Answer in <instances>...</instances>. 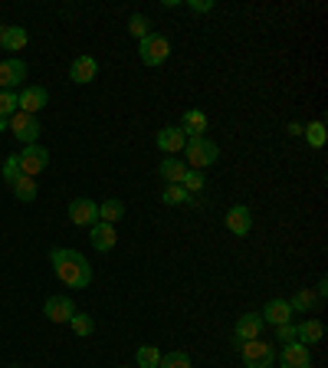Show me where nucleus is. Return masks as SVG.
Masks as SVG:
<instances>
[{"mask_svg": "<svg viewBox=\"0 0 328 368\" xmlns=\"http://www.w3.org/2000/svg\"><path fill=\"white\" fill-rule=\"evenodd\" d=\"M49 263H53L59 280H63L66 286H73V290H83V286L92 283V263H89L83 254H75V250L56 247V250L49 254Z\"/></svg>", "mask_w": 328, "mask_h": 368, "instance_id": "nucleus-1", "label": "nucleus"}, {"mask_svg": "<svg viewBox=\"0 0 328 368\" xmlns=\"http://www.w3.org/2000/svg\"><path fill=\"white\" fill-rule=\"evenodd\" d=\"M184 165H188L190 171H207L210 165H217V158H220V148H217L210 138H188V145H184Z\"/></svg>", "mask_w": 328, "mask_h": 368, "instance_id": "nucleus-2", "label": "nucleus"}, {"mask_svg": "<svg viewBox=\"0 0 328 368\" xmlns=\"http://www.w3.org/2000/svg\"><path fill=\"white\" fill-rule=\"evenodd\" d=\"M138 57L145 66H161L171 57V40L161 33H148L145 40H138Z\"/></svg>", "mask_w": 328, "mask_h": 368, "instance_id": "nucleus-3", "label": "nucleus"}, {"mask_svg": "<svg viewBox=\"0 0 328 368\" xmlns=\"http://www.w3.org/2000/svg\"><path fill=\"white\" fill-rule=\"evenodd\" d=\"M7 129L17 135L23 145H37L40 132H43V125H40L37 115H27V112H20V109L10 115V125H7Z\"/></svg>", "mask_w": 328, "mask_h": 368, "instance_id": "nucleus-4", "label": "nucleus"}, {"mask_svg": "<svg viewBox=\"0 0 328 368\" xmlns=\"http://www.w3.org/2000/svg\"><path fill=\"white\" fill-rule=\"evenodd\" d=\"M262 329H266V322H262V316H256V312H246V316H240L233 326V349H243V342H253L262 336Z\"/></svg>", "mask_w": 328, "mask_h": 368, "instance_id": "nucleus-5", "label": "nucleus"}, {"mask_svg": "<svg viewBox=\"0 0 328 368\" xmlns=\"http://www.w3.org/2000/svg\"><path fill=\"white\" fill-rule=\"evenodd\" d=\"M240 355H243L246 368H269L272 362H276V349H272L269 342H262V339L243 342V349H240Z\"/></svg>", "mask_w": 328, "mask_h": 368, "instance_id": "nucleus-6", "label": "nucleus"}, {"mask_svg": "<svg viewBox=\"0 0 328 368\" xmlns=\"http://www.w3.org/2000/svg\"><path fill=\"white\" fill-rule=\"evenodd\" d=\"M20 158V174H27V178H37L40 171H47L49 165V151L43 145H27V148L17 155Z\"/></svg>", "mask_w": 328, "mask_h": 368, "instance_id": "nucleus-7", "label": "nucleus"}, {"mask_svg": "<svg viewBox=\"0 0 328 368\" xmlns=\"http://www.w3.org/2000/svg\"><path fill=\"white\" fill-rule=\"evenodd\" d=\"M23 79H27V63L23 59L10 57L0 63V93H13Z\"/></svg>", "mask_w": 328, "mask_h": 368, "instance_id": "nucleus-8", "label": "nucleus"}, {"mask_svg": "<svg viewBox=\"0 0 328 368\" xmlns=\"http://www.w3.org/2000/svg\"><path fill=\"white\" fill-rule=\"evenodd\" d=\"M17 102H20V112L37 115L40 109H47L49 93L43 89V85H27V89H20V93H17Z\"/></svg>", "mask_w": 328, "mask_h": 368, "instance_id": "nucleus-9", "label": "nucleus"}, {"mask_svg": "<svg viewBox=\"0 0 328 368\" xmlns=\"http://www.w3.org/2000/svg\"><path fill=\"white\" fill-rule=\"evenodd\" d=\"M69 220H73L75 227H92L95 220H99V204L89 198H75L73 204H69Z\"/></svg>", "mask_w": 328, "mask_h": 368, "instance_id": "nucleus-10", "label": "nucleus"}, {"mask_svg": "<svg viewBox=\"0 0 328 368\" xmlns=\"http://www.w3.org/2000/svg\"><path fill=\"white\" fill-rule=\"evenodd\" d=\"M224 224L230 227V234L246 237V234H250V230H253V210L246 208V204H236V208H230V210H226Z\"/></svg>", "mask_w": 328, "mask_h": 368, "instance_id": "nucleus-11", "label": "nucleus"}, {"mask_svg": "<svg viewBox=\"0 0 328 368\" xmlns=\"http://www.w3.org/2000/svg\"><path fill=\"white\" fill-rule=\"evenodd\" d=\"M95 76H99V63H95V57H89V53H83V57L73 59V66H69V79L79 85L92 83Z\"/></svg>", "mask_w": 328, "mask_h": 368, "instance_id": "nucleus-12", "label": "nucleus"}, {"mask_svg": "<svg viewBox=\"0 0 328 368\" xmlns=\"http://www.w3.org/2000/svg\"><path fill=\"white\" fill-rule=\"evenodd\" d=\"M282 368H312L309 345H302V342H286V345H282Z\"/></svg>", "mask_w": 328, "mask_h": 368, "instance_id": "nucleus-13", "label": "nucleus"}, {"mask_svg": "<svg viewBox=\"0 0 328 368\" xmlns=\"http://www.w3.org/2000/svg\"><path fill=\"white\" fill-rule=\"evenodd\" d=\"M188 145V135L181 132V125H168V129H161L158 132V148L164 155H181Z\"/></svg>", "mask_w": 328, "mask_h": 368, "instance_id": "nucleus-14", "label": "nucleus"}, {"mask_svg": "<svg viewBox=\"0 0 328 368\" xmlns=\"http://www.w3.org/2000/svg\"><path fill=\"white\" fill-rule=\"evenodd\" d=\"M115 240H119V237H115V227H112V224H102V220H95V224L89 227V244H92L99 254H109V250L115 247Z\"/></svg>", "mask_w": 328, "mask_h": 368, "instance_id": "nucleus-15", "label": "nucleus"}, {"mask_svg": "<svg viewBox=\"0 0 328 368\" xmlns=\"http://www.w3.org/2000/svg\"><path fill=\"white\" fill-rule=\"evenodd\" d=\"M43 312H47L49 322H69L75 316V306L69 296H49L47 306H43Z\"/></svg>", "mask_w": 328, "mask_h": 368, "instance_id": "nucleus-16", "label": "nucleus"}, {"mask_svg": "<svg viewBox=\"0 0 328 368\" xmlns=\"http://www.w3.org/2000/svg\"><path fill=\"white\" fill-rule=\"evenodd\" d=\"M266 326H282V322H292V309H289V299H269L266 309L260 312Z\"/></svg>", "mask_w": 328, "mask_h": 368, "instance_id": "nucleus-17", "label": "nucleus"}, {"mask_svg": "<svg viewBox=\"0 0 328 368\" xmlns=\"http://www.w3.org/2000/svg\"><path fill=\"white\" fill-rule=\"evenodd\" d=\"M181 132L188 135V138H204L207 115L200 112V109H188V112H184V122H181Z\"/></svg>", "mask_w": 328, "mask_h": 368, "instance_id": "nucleus-18", "label": "nucleus"}, {"mask_svg": "<svg viewBox=\"0 0 328 368\" xmlns=\"http://www.w3.org/2000/svg\"><path fill=\"white\" fill-rule=\"evenodd\" d=\"M322 336H325V326L319 319H305L296 326V342H302V345H315V342H322Z\"/></svg>", "mask_w": 328, "mask_h": 368, "instance_id": "nucleus-19", "label": "nucleus"}, {"mask_svg": "<svg viewBox=\"0 0 328 368\" xmlns=\"http://www.w3.org/2000/svg\"><path fill=\"white\" fill-rule=\"evenodd\" d=\"M30 43V33L23 27H4V37H0V47L7 53H20V49Z\"/></svg>", "mask_w": 328, "mask_h": 368, "instance_id": "nucleus-20", "label": "nucleus"}, {"mask_svg": "<svg viewBox=\"0 0 328 368\" xmlns=\"http://www.w3.org/2000/svg\"><path fill=\"white\" fill-rule=\"evenodd\" d=\"M188 171L190 168L184 165V158H164V161H161V168H158V174L168 181V184H181Z\"/></svg>", "mask_w": 328, "mask_h": 368, "instance_id": "nucleus-21", "label": "nucleus"}, {"mask_svg": "<svg viewBox=\"0 0 328 368\" xmlns=\"http://www.w3.org/2000/svg\"><path fill=\"white\" fill-rule=\"evenodd\" d=\"M161 201L171 204V208H174V204H190V208H197V198H194V194H188L181 184H168V188L161 191Z\"/></svg>", "mask_w": 328, "mask_h": 368, "instance_id": "nucleus-22", "label": "nucleus"}, {"mask_svg": "<svg viewBox=\"0 0 328 368\" xmlns=\"http://www.w3.org/2000/svg\"><path fill=\"white\" fill-rule=\"evenodd\" d=\"M10 188H13V198L23 201V204H30V201H37V181L27 178V174H20V178L13 181Z\"/></svg>", "mask_w": 328, "mask_h": 368, "instance_id": "nucleus-23", "label": "nucleus"}, {"mask_svg": "<svg viewBox=\"0 0 328 368\" xmlns=\"http://www.w3.org/2000/svg\"><path fill=\"white\" fill-rule=\"evenodd\" d=\"M125 218V204L122 201H105V204H99V220L102 224H119V220Z\"/></svg>", "mask_w": 328, "mask_h": 368, "instance_id": "nucleus-24", "label": "nucleus"}, {"mask_svg": "<svg viewBox=\"0 0 328 368\" xmlns=\"http://www.w3.org/2000/svg\"><path fill=\"white\" fill-rule=\"evenodd\" d=\"M135 362H138V368H158L161 365V349L158 345H141V349L135 352Z\"/></svg>", "mask_w": 328, "mask_h": 368, "instance_id": "nucleus-25", "label": "nucleus"}, {"mask_svg": "<svg viewBox=\"0 0 328 368\" xmlns=\"http://www.w3.org/2000/svg\"><path fill=\"white\" fill-rule=\"evenodd\" d=\"M312 306H319V296L312 293V290H299V293L289 299V309L292 312H309Z\"/></svg>", "mask_w": 328, "mask_h": 368, "instance_id": "nucleus-26", "label": "nucleus"}, {"mask_svg": "<svg viewBox=\"0 0 328 368\" xmlns=\"http://www.w3.org/2000/svg\"><path fill=\"white\" fill-rule=\"evenodd\" d=\"M302 135L309 138L312 148H322V145H325V122H309L302 129Z\"/></svg>", "mask_w": 328, "mask_h": 368, "instance_id": "nucleus-27", "label": "nucleus"}, {"mask_svg": "<svg viewBox=\"0 0 328 368\" xmlns=\"http://www.w3.org/2000/svg\"><path fill=\"white\" fill-rule=\"evenodd\" d=\"M158 368H190V355L188 352H168V355H161Z\"/></svg>", "mask_w": 328, "mask_h": 368, "instance_id": "nucleus-28", "label": "nucleus"}, {"mask_svg": "<svg viewBox=\"0 0 328 368\" xmlns=\"http://www.w3.org/2000/svg\"><path fill=\"white\" fill-rule=\"evenodd\" d=\"M128 33H131V37H138V40L148 37V33H151L148 17H145V13H135V17L128 20Z\"/></svg>", "mask_w": 328, "mask_h": 368, "instance_id": "nucleus-29", "label": "nucleus"}, {"mask_svg": "<svg viewBox=\"0 0 328 368\" xmlns=\"http://www.w3.org/2000/svg\"><path fill=\"white\" fill-rule=\"evenodd\" d=\"M204 171H188L184 174V181H181V188L188 191V194H197V191H204Z\"/></svg>", "mask_w": 328, "mask_h": 368, "instance_id": "nucleus-30", "label": "nucleus"}, {"mask_svg": "<svg viewBox=\"0 0 328 368\" xmlns=\"http://www.w3.org/2000/svg\"><path fill=\"white\" fill-rule=\"evenodd\" d=\"M69 326H73L75 336H92V319H89V316H83V312H75L73 319H69Z\"/></svg>", "mask_w": 328, "mask_h": 368, "instance_id": "nucleus-31", "label": "nucleus"}, {"mask_svg": "<svg viewBox=\"0 0 328 368\" xmlns=\"http://www.w3.org/2000/svg\"><path fill=\"white\" fill-rule=\"evenodd\" d=\"M17 109H20L17 93H0V115H4V119H10Z\"/></svg>", "mask_w": 328, "mask_h": 368, "instance_id": "nucleus-32", "label": "nucleus"}, {"mask_svg": "<svg viewBox=\"0 0 328 368\" xmlns=\"http://www.w3.org/2000/svg\"><path fill=\"white\" fill-rule=\"evenodd\" d=\"M17 178H20V158H17V155H10V158L4 161V181L13 184Z\"/></svg>", "mask_w": 328, "mask_h": 368, "instance_id": "nucleus-33", "label": "nucleus"}, {"mask_svg": "<svg viewBox=\"0 0 328 368\" xmlns=\"http://www.w3.org/2000/svg\"><path fill=\"white\" fill-rule=\"evenodd\" d=\"M276 342H296V326H292V322L276 326Z\"/></svg>", "mask_w": 328, "mask_h": 368, "instance_id": "nucleus-34", "label": "nucleus"}, {"mask_svg": "<svg viewBox=\"0 0 328 368\" xmlns=\"http://www.w3.org/2000/svg\"><path fill=\"white\" fill-rule=\"evenodd\" d=\"M188 7L194 10V13H210V10H214L217 4H214V0H190Z\"/></svg>", "mask_w": 328, "mask_h": 368, "instance_id": "nucleus-35", "label": "nucleus"}, {"mask_svg": "<svg viewBox=\"0 0 328 368\" xmlns=\"http://www.w3.org/2000/svg\"><path fill=\"white\" fill-rule=\"evenodd\" d=\"M10 125V119H4V115H0V132H4V129H7Z\"/></svg>", "mask_w": 328, "mask_h": 368, "instance_id": "nucleus-36", "label": "nucleus"}, {"mask_svg": "<svg viewBox=\"0 0 328 368\" xmlns=\"http://www.w3.org/2000/svg\"><path fill=\"white\" fill-rule=\"evenodd\" d=\"M0 37H4V23H0Z\"/></svg>", "mask_w": 328, "mask_h": 368, "instance_id": "nucleus-37", "label": "nucleus"}, {"mask_svg": "<svg viewBox=\"0 0 328 368\" xmlns=\"http://www.w3.org/2000/svg\"><path fill=\"white\" fill-rule=\"evenodd\" d=\"M10 368H20V365H10Z\"/></svg>", "mask_w": 328, "mask_h": 368, "instance_id": "nucleus-38", "label": "nucleus"}]
</instances>
